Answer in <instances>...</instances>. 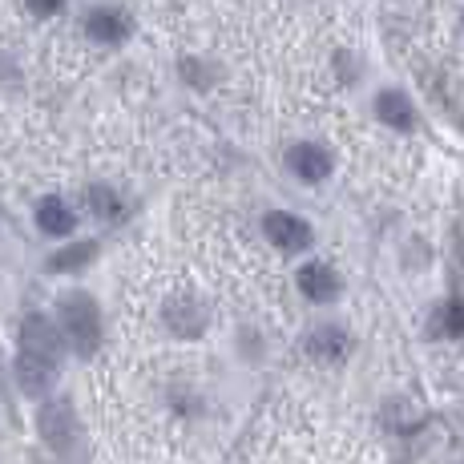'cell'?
I'll list each match as a JSON object with an SVG mask.
<instances>
[{"mask_svg":"<svg viewBox=\"0 0 464 464\" xmlns=\"http://www.w3.org/2000/svg\"><path fill=\"white\" fill-rule=\"evenodd\" d=\"M53 376H57V360H44V355L21 352L16 355V383H21L24 396H44L53 388Z\"/></svg>","mask_w":464,"mask_h":464,"instance_id":"cell-8","label":"cell"},{"mask_svg":"<svg viewBox=\"0 0 464 464\" xmlns=\"http://www.w3.org/2000/svg\"><path fill=\"white\" fill-rule=\"evenodd\" d=\"M21 352H33V355H44V360H57L65 355V335L57 332V324L44 315H24L21 324Z\"/></svg>","mask_w":464,"mask_h":464,"instance_id":"cell-5","label":"cell"},{"mask_svg":"<svg viewBox=\"0 0 464 464\" xmlns=\"http://www.w3.org/2000/svg\"><path fill=\"white\" fill-rule=\"evenodd\" d=\"M166 327L174 335H182V339H194V335H202L207 332V307H202L198 299H190V295H174V299H166Z\"/></svg>","mask_w":464,"mask_h":464,"instance_id":"cell-7","label":"cell"},{"mask_svg":"<svg viewBox=\"0 0 464 464\" xmlns=\"http://www.w3.org/2000/svg\"><path fill=\"white\" fill-rule=\"evenodd\" d=\"M93 255H97V243H73L49 258V271H82Z\"/></svg>","mask_w":464,"mask_h":464,"instance_id":"cell-13","label":"cell"},{"mask_svg":"<svg viewBox=\"0 0 464 464\" xmlns=\"http://www.w3.org/2000/svg\"><path fill=\"white\" fill-rule=\"evenodd\" d=\"M82 29L93 44H105V49H118L133 37V16L118 5H93L82 16Z\"/></svg>","mask_w":464,"mask_h":464,"instance_id":"cell-2","label":"cell"},{"mask_svg":"<svg viewBox=\"0 0 464 464\" xmlns=\"http://www.w3.org/2000/svg\"><path fill=\"white\" fill-rule=\"evenodd\" d=\"M37 227L44 230V235H53V238H65V235H73L77 214L69 210L61 198H41L37 202Z\"/></svg>","mask_w":464,"mask_h":464,"instance_id":"cell-12","label":"cell"},{"mask_svg":"<svg viewBox=\"0 0 464 464\" xmlns=\"http://www.w3.org/2000/svg\"><path fill=\"white\" fill-rule=\"evenodd\" d=\"M37 428L41 440L49 444L53 452H69L77 444V416L69 400H49V404L37 412Z\"/></svg>","mask_w":464,"mask_h":464,"instance_id":"cell-3","label":"cell"},{"mask_svg":"<svg viewBox=\"0 0 464 464\" xmlns=\"http://www.w3.org/2000/svg\"><path fill=\"white\" fill-rule=\"evenodd\" d=\"M372 110H376V118L392 130H412L416 126V105L408 102L404 89H380L376 102H372Z\"/></svg>","mask_w":464,"mask_h":464,"instance_id":"cell-9","label":"cell"},{"mask_svg":"<svg viewBox=\"0 0 464 464\" xmlns=\"http://www.w3.org/2000/svg\"><path fill=\"white\" fill-rule=\"evenodd\" d=\"M69 0H24V8H29V16H37V21H53V16L65 13Z\"/></svg>","mask_w":464,"mask_h":464,"instance_id":"cell-16","label":"cell"},{"mask_svg":"<svg viewBox=\"0 0 464 464\" xmlns=\"http://www.w3.org/2000/svg\"><path fill=\"white\" fill-rule=\"evenodd\" d=\"M85 198H89V207H93L97 218H110V222H118V218H121V210H126V207H121V198L110 190V186H89V194H85Z\"/></svg>","mask_w":464,"mask_h":464,"instance_id":"cell-14","label":"cell"},{"mask_svg":"<svg viewBox=\"0 0 464 464\" xmlns=\"http://www.w3.org/2000/svg\"><path fill=\"white\" fill-rule=\"evenodd\" d=\"M440 332L444 335H464V299H449V303H444Z\"/></svg>","mask_w":464,"mask_h":464,"instance_id":"cell-15","label":"cell"},{"mask_svg":"<svg viewBox=\"0 0 464 464\" xmlns=\"http://www.w3.org/2000/svg\"><path fill=\"white\" fill-rule=\"evenodd\" d=\"M61 327H65V343H73L82 355H93L102 347V311H97L93 295L85 291H69L61 295Z\"/></svg>","mask_w":464,"mask_h":464,"instance_id":"cell-1","label":"cell"},{"mask_svg":"<svg viewBox=\"0 0 464 464\" xmlns=\"http://www.w3.org/2000/svg\"><path fill=\"white\" fill-rule=\"evenodd\" d=\"M339 287H343V283H339V275L327 263H311V266H303L299 271V291L311 303H335Z\"/></svg>","mask_w":464,"mask_h":464,"instance_id":"cell-10","label":"cell"},{"mask_svg":"<svg viewBox=\"0 0 464 464\" xmlns=\"http://www.w3.org/2000/svg\"><path fill=\"white\" fill-rule=\"evenodd\" d=\"M263 235L271 238L279 251H287V255H299V251H307V246H311V227L299 218V214H287V210L266 214V218H263Z\"/></svg>","mask_w":464,"mask_h":464,"instance_id":"cell-4","label":"cell"},{"mask_svg":"<svg viewBox=\"0 0 464 464\" xmlns=\"http://www.w3.org/2000/svg\"><path fill=\"white\" fill-rule=\"evenodd\" d=\"M287 166L303 182H327L335 169V158H332V150L319 146V141H299V146L287 150Z\"/></svg>","mask_w":464,"mask_h":464,"instance_id":"cell-6","label":"cell"},{"mask_svg":"<svg viewBox=\"0 0 464 464\" xmlns=\"http://www.w3.org/2000/svg\"><path fill=\"white\" fill-rule=\"evenodd\" d=\"M307 355H315V360H343L347 352H352V335L343 332V327H315V332L307 335Z\"/></svg>","mask_w":464,"mask_h":464,"instance_id":"cell-11","label":"cell"}]
</instances>
